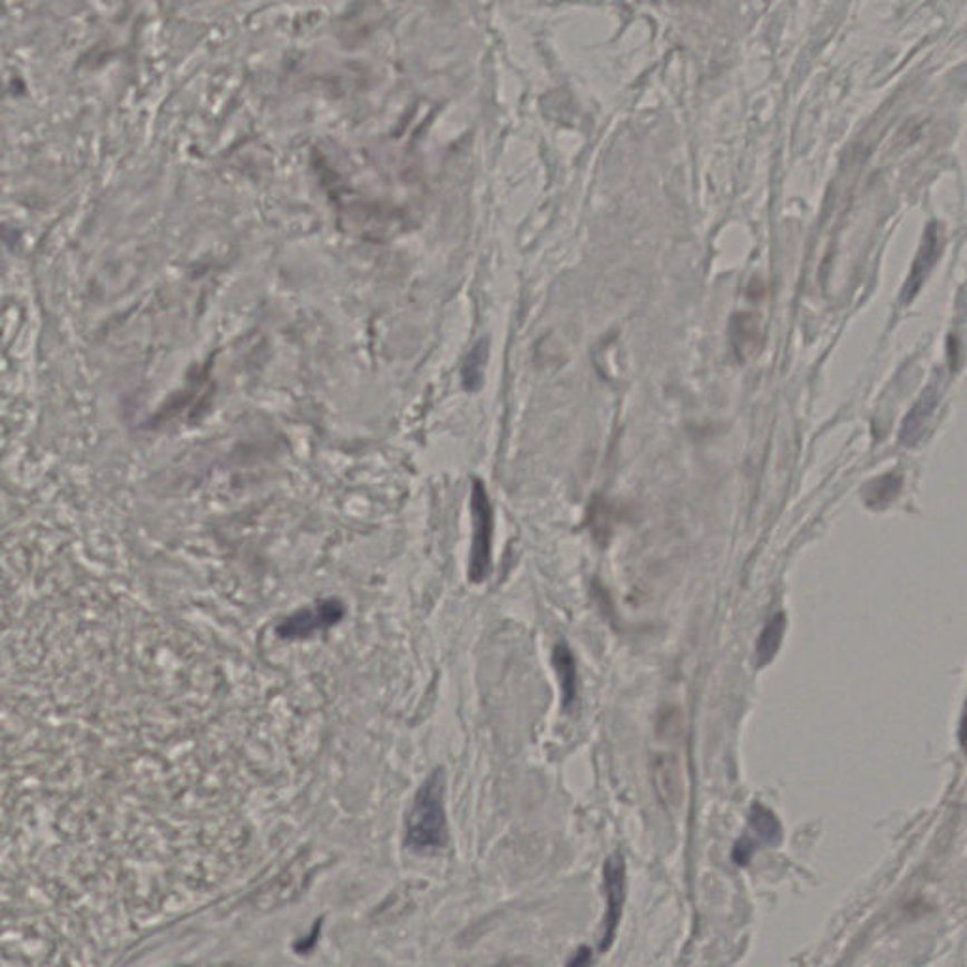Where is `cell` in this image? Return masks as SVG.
<instances>
[{
  "instance_id": "9c48e42d",
  "label": "cell",
  "mask_w": 967,
  "mask_h": 967,
  "mask_svg": "<svg viewBox=\"0 0 967 967\" xmlns=\"http://www.w3.org/2000/svg\"><path fill=\"white\" fill-rule=\"evenodd\" d=\"M899 490H901V478L898 475H882L881 478L866 486L863 499L871 509H885L898 497Z\"/></svg>"
},
{
  "instance_id": "ba28073f",
  "label": "cell",
  "mask_w": 967,
  "mask_h": 967,
  "mask_svg": "<svg viewBox=\"0 0 967 967\" xmlns=\"http://www.w3.org/2000/svg\"><path fill=\"white\" fill-rule=\"evenodd\" d=\"M762 342L760 323L751 314H738L732 322V344L739 355H751Z\"/></svg>"
},
{
  "instance_id": "6da1fadb",
  "label": "cell",
  "mask_w": 967,
  "mask_h": 967,
  "mask_svg": "<svg viewBox=\"0 0 967 967\" xmlns=\"http://www.w3.org/2000/svg\"><path fill=\"white\" fill-rule=\"evenodd\" d=\"M445 773L437 769L423 782L410 807L407 819V843L420 852H434L447 847L448 824L445 809Z\"/></svg>"
},
{
  "instance_id": "8992f818",
  "label": "cell",
  "mask_w": 967,
  "mask_h": 967,
  "mask_svg": "<svg viewBox=\"0 0 967 967\" xmlns=\"http://www.w3.org/2000/svg\"><path fill=\"white\" fill-rule=\"evenodd\" d=\"M553 662L556 673H558L559 684H561V692H564V705L570 707L577 700L578 683L575 657L567 646L558 645L554 648Z\"/></svg>"
},
{
  "instance_id": "5b68a950",
  "label": "cell",
  "mask_w": 967,
  "mask_h": 967,
  "mask_svg": "<svg viewBox=\"0 0 967 967\" xmlns=\"http://www.w3.org/2000/svg\"><path fill=\"white\" fill-rule=\"evenodd\" d=\"M941 235L937 233L936 225H931L928 233H926L922 248L918 252L917 261H915V265H912L911 274H909V279H907L906 292H903V299H906V301H909V299L917 295L920 285L925 282L931 267L936 265L937 257L941 254Z\"/></svg>"
},
{
  "instance_id": "7a4b0ae2",
  "label": "cell",
  "mask_w": 967,
  "mask_h": 967,
  "mask_svg": "<svg viewBox=\"0 0 967 967\" xmlns=\"http://www.w3.org/2000/svg\"><path fill=\"white\" fill-rule=\"evenodd\" d=\"M471 509L475 531L469 556V580L480 584L490 575L494 550V509L488 491L480 480H472Z\"/></svg>"
},
{
  "instance_id": "277c9868",
  "label": "cell",
  "mask_w": 967,
  "mask_h": 967,
  "mask_svg": "<svg viewBox=\"0 0 967 967\" xmlns=\"http://www.w3.org/2000/svg\"><path fill=\"white\" fill-rule=\"evenodd\" d=\"M752 838H743L733 849V860L739 866L749 863L754 852V839L760 843H776L781 839V824L776 822L775 814L762 805L752 807L751 811Z\"/></svg>"
},
{
  "instance_id": "30bf717a",
  "label": "cell",
  "mask_w": 967,
  "mask_h": 967,
  "mask_svg": "<svg viewBox=\"0 0 967 967\" xmlns=\"http://www.w3.org/2000/svg\"><path fill=\"white\" fill-rule=\"evenodd\" d=\"M488 355H490V344L486 339L472 346L461 371V382L466 385V390L475 391L482 384L484 367L488 363Z\"/></svg>"
},
{
  "instance_id": "52a82bcc",
  "label": "cell",
  "mask_w": 967,
  "mask_h": 967,
  "mask_svg": "<svg viewBox=\"0 0 967 967\" xmlns=\"http://www.w3.org/2000/svg\"><path fill=\"white\" fill-rule=\"evenodd\" d=\"M784 629H787V618H784V614L782 613L775 614V616L765 624L756 645L758 667H765V665L776 656V652L781 648Z\"/></svg>"
},
{
  "instance_id": "3957f363",
  "label": "cell",
  "mask_w": 967,
  "mask_h": 967,
  "mask_svg": "<svg viewBox=\"0 0 967 967\" xmlns=\"http://www.w3.org/2000/svg\"><path fill=\"white\" fill-rule=\"evenodd\" d=\"M626 862L622 854L611 856L605 863V898H607V912L603 920V939L602 950H608L613 945L616 930L621 925L622 912H624V903H626Z\"/></svg>"
}]
</instances>
